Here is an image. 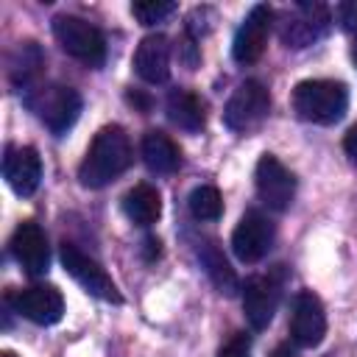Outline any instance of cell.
I'll return each mask as SVG.
<instances>
[{"label":"cell","mask_w":357,"mask_h":357,"mask_svg":"<svg viewBox=\"0 0 357 357\" xmlns=\"http://www.w3.org/2000/svg\"><path fill=\"white\" fill-rule=\"evenodd\" d=\"M198 257H201V265L206 268V276L212 279V284H215L223 296H234V293L243 287L240 279H237V273H234V268L229 265V259L223 257V251L218 248L215 240L204 243V245L198 248Z\"/></svg>","instance_id":"obj_20"},{"label":"cell","mask_w":357,"mask_h":357,"mask_svg":"<svg viewBox=\"0 0 357 357\" xmlns=\"http://www.w3.org/2000/svg\"><path fill=\"white\" fill-rule=\"evenodd\" d=\"M6 301H8L22 318H28L31 324H39V326L59 324L61 315H64L61 290L53 287V284H31V287H22V290H17V293H8Z\"/></svg>","instance_id":"obj_10"},{"label":"cell","mask_w":357,"mask_h":357,"mask_svg":"<svg viewBox=\"0 0 357 357\" xmlns=\"http://www.w3.org/2000/svg\"><path fill=\"white\" fill-rule=\"evenodd\" d=\"M326 335V312L321 298L312 290H301L293 298L290 312V337L301 349H315Z\"/></svg>","instance_id":"obj_11"},{"label":"cell","mask_w":357,"mask_h":357,"mask_svg":"<svg viewBox=\"0 0 357 357\" xmlns=\"http://www.w3.org/2000/svg\"><path fill=\"white\" fill-rule=\"evenodd\" d=\"M271 357H296V351H293V349H290V346H276V349H273V354H271Z\"/></svg>","instance_id":"obj_27"},{"label":"cell","mask_w":357,"mask_h":357,"mask_svg":"<svg viewBox=\"0 0 357 357\" xmlns=\"http://www.w3.org/2000/svg\"><path fill=\"white\" fill-rule=\"evenodd\" d=\"M176 11V3L167 0H142V3H131V14L137 17L139 25H156L162 20H167Z\"/></svg>","instance_id":"obj_22"},{"label":"cell","mask_w":357,"mask_h":357,"mask_svg":"<svg viewBox=\"0 0 357 357\" xmlns=\"http://www.w3.org/2000/svg\"><path fill=\"white\" fill-rule=\"evenodd\" d=\"M335 17L340 22V28L351 36H357V0H346L335 8Z\"/></svg>","instance_id":"obj_24"},{"label":"cell","mask_w":357,"mask_h":357,"mask_svg":"<svg viewBox=\"0 0 357 357\" xmlns=\"http://www.w3.org/2000/svg\"><path fill=\"white\" fill-rule=\"evenodd\" d=\"M167 117L184 131H201L206 123V103L190 89H173L167 95Z\"/></svg>","instance_id":"obj_18"},{"label":"cell","mask_w":357,"mask_h":357,"mask_svg":"<svg viewBox=\"0 0 357 357\" xmlns=\"http://www.w3.org/2000/svg\"><path fill=\"white\" fill-rule=\"evenodd\" d=\"M332 25V14L324 3H293L279 14V39L287 47H310L321 36H326Z\"/></svg>","instance_id":"obj_5"},{"label":"cell","mask_w":357,"mask_h":357,"mask_svg":"<svg viewBox=\"0 0 357 357\" xmlns=\"http://www.w3.org/2000/svg\"><path fill=\"white\" fill-rule=\"evenodd\" d=\"M123 212L134 226H151L162 215V198L159 190L151 184H134L123 195Z\"/></svg>","instance_id":"obj_19"},{"label":"cell","mask_w":357,"mask_h":357,"mask_svg":"<svg viewBox=\"0 0 357 357\" xmlns=\"http://www.w3.org/2000/svg\"><path fill=\"white\" fill-rule=\"evenodd\" d=\"M53 36H56V42L61 45V50L67 56L78 59L86 67H100L103 59H106L103 33L92 22H86V20L75 17V14L53 17Z\"/></svg>","instance_id":"obj_4"},{"label":"cell","mask_w":357,"mask_h":357,"mask_svg":"<svg viewBox=\"0 0 357 357\" xmlns=\"http://www.w3.org/2000/svg\"><path fill=\"white\" fill-rule=\"evenodd\" d=\"M131 159H134V151H131L128 134L120 126H103L95 134L89 151L78 167V178L84 187L100 190V187L112 184L120 173H126Z\"/></svg>","instance_id":"obj_1"},{"label":"cell","mask_w":357,"mask_h":357,"mask_svg":"<svg viewBox=\"0 0 357 357\" xmlns=\"http://www.w3.org/2000/svg\"><path fill=\"white\" fill-rule=\"evenodd\" d=\"M218 357H251V337H248L245 332L231 335V337L218 349Z\"/></svg>","instance_id":"obj_23"},{"label":"cell","mask_w":357,"mask_h":357,"mask_svg":"<svg viewBox=\"0 0 357 357\" xmlns=\"http://www.w3.org/2000/svg\"><path fill=\"white\" fill-rule=\"evenodd\" d=\"M351 59H354V64H357V42H354V47H351Z\"/></svg>","instance_id":"obj_28"},{"label":"cell","mask_w":357,"mask_h":357,"mask_svg":"<svg viewBox=\"0 0 357 357\" xmlns=\"http://www.w3.org/2000/svg\"><path fill=\"white\" fill-rule=\"evenodd\" d=\"M8 245H11V254H14V259L22 265L25 273H31V276L47 273L50 248H47V237H45V231L39 229V223L22 220V223L14 229Z\"/></svg>","instance_id":"obj_14"},{"label":"cell","mask_w":357,"mask_h":357,"mask_svg":"<svg viewBox=\"0 0 357 357\" xmlns=\"http://www.w3.org/2000/svg\"><path fill=\"white\" fill-rule=\"evenodd\" d=\"M293 109L307 123L332 126L349 109V89H346V84L329 81V78L301 81L293 89Z\"/></svg>","instance_id":"obj_2"},{"label":"cell","mask_w":357,"mask_h":357,"mask_svg":"<svg viewBox=\"0 0 357 357\" xmlns=\"http://www.w3.org/2000/svg\"><path fill=\"white\" fill-rule=\"evenodd\" d=\"M187 204H190V212H192L195 220H218L220 212H223V198H220L218 187H212V184L195 187L190 192Z\"/></svg>","instance_id":"obj_21"},{"label":"cell","mask_w":357,"mask_h":357,"mask_svg":"<svg viewBox=\"0 0 357 357\" xmlns=\"http://www.w3.org/2000/svg\"><path fill=\"white\" fill-rule=\"evenodd\" d=\"M134 70L145 84H165L170 75V42L165 33H148L134 50Z\"/></svg>","instance_id":"obj_16"},{"label":"cell","mask_w":357,"mask_h":357,"mask_svg":"<svg viewBox=\"0 0 357 357\" xmlns=\"http://www.w3.org/2000/svg\"><path fill=\"white\" fill-rule=\"evenodd\" d=\"M254 184L262 198V204L273 212H284L296 198V176L273 156L262 153L254 170Z\"/></svg>","instance_id":"obj_9"},{"label":"cell","mask_w":357,"mask_h":357,"mask_svg":"<svg viewBox=\"0 0 357 357\" xmlns=\"http://www.w3.org/2000/svg\"><path fill=\"white\" fill-rule=\"evenodd\" d=\"M343 151H346V156H349V162L357 167V123L346 131V137H343Z\"/></svg>","instance_id":"obj_25"},{"label":"cell","mask_w":357,"mask_h":357,"mask_svg":"<svg viewBox=\"0 0 357 357\" xmlns=\"http://www.w3.org/2000/svg\"><path fill=\"white\" fill-rule=\"evenodd\" d=\"M0 357H14V354L11 351H0Z\"/></svg>","instance_id":"obj_29"},{"label":"cell","mask_w":357,"mask_h":357,"mask_svg":"<svg viewBox=\"0 0 357 357\" xmlns=\"http://www.w3.org/2000/svg\"><path fill=\"white\" fill-rule=\"evenodd\" d=\"M139 151H142V162L151 173L167 176V173H176L181 165V151L165 131H156V128L145 131Z\"/></svg>","instance_id":"obj_17"},{"label":"cell","mask_w":357,"mask_h":357,"mask_svg":"<svg viewBox=\"0 0 357 357\" xmlns=\"http://www.w3.org/2000/svg\"><path fill=\"white\" fill-rule=\"evenodd\" d=\"M273 245V223L251 209L240 218V223L231 231V251L240 262H259Z\"/></svg>","instance_id":"obj_12"},{"label":"cell","mask_w":357,"mask_h":357,"mask_svg":"<svg viewBox=\"0 0 357 357\" xmlns=\"http://www.w3.org/2000/svg\"><path fill=\"white\" fill-rule=\"evenodd\" d=\"M25 103L36 112V117L53 131L64 134L81 114V95L73 86L50 84V86H28Z\"/></svg>","instance_id":"obj_3"},{"label":"cell","mask_w":357,"mask_h":357,"mask_svg":"<svg viewBox=\"0 0 357 357\" xmlns=\"http://www.w3.org/2000/svg\"><path fill=\"white\" fill-rule=\"evenodd\" d=\"M282 265H276V271L271 273H259L245 279L243 290V312L251 324V329L262 332L268 329V324L273 321V312L279 307L282 298V284H284V271H279Z\"/></svg>","instance_id":"obj_6"},{"label":"cell","mask_w":357,"mask_h":357,"mask_svg":"<svg viewBox=\"0 0 357 357\" xmlns=\"http://www.w3.org/2000/svg\"><path fill=\"white\" fill-rule=\"evenodd\" d=\"M3 176L17 195H22V198L33 195L42 181V159H39L36 148H31V145L8 148L6 159H3Z\"/></svg>","instance_id":"obj_15"},{"label":"cell","mask_w":357,"mask_h":357,"mask_svg":"<svg viewBox=\"0 0 357 357\" xmlns=\"http://www.w3.org/2000/svg\"><path fill=\"white\" fill-rule=\"evenodd\" d=\"M159 245H162V243H159L156 237H145V240H142V254H145V259H148V262H153V259L162 254V248H159Z\"/></svg>","instance_id":"obj_26"},{"label":"cell","mask_w":357,"mask_h":357,"mask_svg":"<svg viewBox=\"0 0 357 357\" xmlns=\"http://www.w3.org/2000/svg\"><path fill=\"white\" fill-rule=\"evenodd\" d=\"M61 265H64V271L89 293V296H95V298H100V301H109V304H120L123 301V296H120V290H117V284L112 282V276L92 259V257H86L78 245H73V243H61Z\"/></svg>","instance_id":"obj_7"},{"label":"cell","mask_w":357,"mask_h":357,"mask_svg":"<svg viewBox=\"0 0 357 357\" xmlns=\"http://www.w3.org/2000/svg\"><path fill=\"white\" fill-rule=\"evenodd\" d=\"M271 25H273V11L265 3H257L248 11V17L243 20V25L237 28L234 42H231V56L237 64H254L262 56V50L268 45Z\"/></svg>","instance_id":"obj_13"},{"label":"cell","mask_w":357,"mask_h":357,"mask_svg":"<svg viewBox=\"0 0 357 357\" xmlns=\"http://www.w3.org/2000/svg\"><path fill=\"white\" fill-rule=\"evenodd\" d=\"M268 109H271V95H268L265 84L251 78V81H243L231 92V98L223 109V123L231 131H248L268 117Z\"/></svg>","instance_id":"obj_8"}]
</instances>
